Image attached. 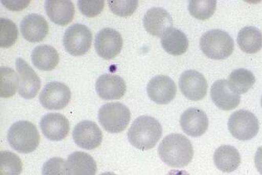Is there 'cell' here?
<instances>
[{
  "label": "cell",
  "mask_w": 262,
  "mask_h": 175,
  "mask_svg": "<svg viewBox=\"0 0 262 175\" xmlns=\"http://www.w3.org/2000/svg\"><path fill=\"white\" fill-rule=\"evenodd\" d=\"M159 156L166 165L180 168L188 165L194 155L189 139L181 134L165 137L158 148Z\"/></svg>",
  "instance_id": "1"
},
{
  "label": "cell",
  "mask_w": 262,
  "mask_h": 175,
  "mask_svg": "<svg viewBox=\"0 0 262 175\" xmlns=\"http://www.w3.org/2000/svg\"><path fill=\"white\" fill-rule=\"evenodd\" d=\"M162 134L163 129L157 119L149 116H141L131 125L127 136L131 145L144 151L154 148Z\"/></svg>",
  "instance_id": "2"
},
{
  "label": "cell",
  "mask_w": 262,
  "mask_h": 175,
  "mask_svg": "<svg viewBox=\"0 0 262 175\" xmlns=\"http://www.w3.org/2000/svg\"><path fill=\"white\" fill-rule=\"evenodd\" d=\"M10 146L20 154H30L39 146L40 135L34 123L20 120L11 125L7 134Z\"/></svg>",
  "instance_id": "3"
},
{
  "label": "cell",
  "mask_w": 262,
  "mask_h": 175,
  "mask_svg": "<svg viewBox=\"0 0 262 175\" xmlns=\"http://www.w3.org/2000/svg\"><path fill=\"white\" fill-rule=\"evenodd\" d=\"M200 45L202 52L212 60H225L230 57L234 51L232 37L219 29L208 31L202 35Z\"/></svg>",
  "instance_id": "4"
},
{
  "label": "cell",
  "mask_w": 262,
  "mask_h": 175,
  "mask_svg": "<svg viewBox=\"0 0 262 175\" xmlns=\"http://www.w3.org/2000/svg\"><path fill=\"white\" fill-rule=\"evenodd\" d=\"M131 114L129 109L120 103L104 104L98 112V120L106 132L120 133L129 124Z\"/></svg>",
  "instance_id": "5"
},
{
  "label": "cell",
  "mask_w": 262,
  "mask_h": 175,
  "mask_svg": "<svg viewBox=\"0 0 262 175\" xmlns=\"http://www.w3.org/2000/svg\"><path fill=\"white\" fill-rule=\"evenodd\" d=\"M228 128L232 136L238 140H251L258 133L259 122L253 113L241 110L230 116Z\"/></svg>",
  "instance_id": "6"
},
{
  "label": "cell",
  "mask_w": 262,
  "mask_h": 175,
  "mask_svg": "<svg viewBox=\"0 0 262 175\" xmlns=\"http://www.w3.org/2000/svg\"><path fill=\"white\" fill-rule=\"evenodd\" d=\"M93 35L86 25L74 23L64 32L63 44L66 51L75 57L84 55L92 44Z\"/></svg>",
  "instance_id": "7"
},
{
  "label": "cell",
  "mask_w": 262,
  "mask_h": 175,
  "mask_svg": "<svg viewBox=\"0 0 262 175\" xmlns=\"http://www.w3.org/2000/svg\"><path fill=\"white\" fill-rule=\"evenodd\" d=\"M71 100V91L66 84L51 82L44 86L39 101L44 108L57 110L64 108Z\"/></svg>",
  "instance_id": "8"
},
{
  "label": "cell",
  "mask_w": 262,
  "mask_h": 175,
  "mask_svg": "<svg viewBox=\"0 0 262 175\" xmlns=\"http://www.w3.org/2000/svg\"><path fill=\"white\" fill-rule=\"evenodd\" d=\"M123 40L120 32L105 28L101 29L95 37L94 47L101 58L112 60L119 55L123 48Z\"/></svg>",
  "instance_id": "9"
},
{
  "label": "cell",
  "mask_w": 262,
  "mask_h": 175,
  "mask_svg": "<svg viewBox=\"0 0 262 175\" xmlns=\"http://www.w3.org/2000/svg\"><path fill=\"white\" fill-rule=\"evenodd\" d=\"M179 88L182 94L192 101L203 99L207 95L208 84L204 75L196 70L183 72L179 79Z\"/></svg>",
  "instance_id": "10"
},
{
  "label": "cell",
  "mask_w": 262,
  "mask_h": 175,
  "mask_svg": "<svg viewBox=\"0 0 262 175\" xmlns=\"http://www.w3.org/2000/svg\"><path fill=\"white\" fill-rule=\"evenodd\" d=\"M73 138L78 146L92 150L101 145L103 135L96 123L91 120H82L75 126Z\"/></svg>",
  "instance_id": "11"
},
{
  "label": "cell",
  "mask_w": 262,
  "mask_h": 175,
  "mask_svg": "<svg viewBox=\"0 0 262 175\" xmlns=\"http://www.w3.org/2000/svg\"><path fill=\"white\" fill-rule=\"evenodd\" d=\"M16 67L19 74V95L26 99L35 98L41 87L37 73L21 58L16 60Z\"/></svg>",
  "instance_id": "12"
},
{
  "label": "cell",
  "mask_w": 262,
  "mask_h": 175,
  "mask_svg": "<svg viewBox=\"0 0 262 175\" xmlns=\"http://www.w3.org/2000/svg\"><path fill=\"white\" fill-rule=\"evenodd\" d=\"M147 92L153 102L165 105L170 104L176 96L177 87L170 78L165 75H159L148 82Z\"/></svg>",
  "instance_id": "13"
},
{
  "label": "cell",
  "mask_w": 262,
  "mask_h": 175,
  "mask_svg": "<svg viewBox=\"0 0 262 175\" xmlns=\"http://www.w3.org/2000/svg\"><path fill=\"white\" fill-rule=\"evenodd\" d=\"M44 136L51 141H61L66 139L70 131L69 120L61 114L51 113L46 114L39 123Z\"/></svg>",
  "instance_id": "14"
},
{
  "label": "cell",
  "mask_w": 262,
  "mask_h": 175,
  "mask_svg": "<svg viewBox=\"0 0 262 175\" xmlns=\"http://www.w3.org/2000/svg\"><path fill=\"white\" fill-rule=\"evenodd\" d=\"M180 124L185 134L192 137H200L208 129L209 120L205 112L192 107L185 110L180 119Z\"/></svg>",
  "instance_id": "15"
},
{
  "label": "cell",
  "mask_w": 262,
  "mask_h": 175,
  "mask_svg": "<svg viewBox=\"0 0 262 175\" xmlns=\"http://www.w3.org/2000/svg\"><path fill=\"white\" fill-rule=\"evenodd\" d=\"M95 87L100 98L104 100L121 98L126 91L125 81L119 75L110 73L101 75L97 80Z\"/></svg>",
  "instance_id": "16"
},
{
  "label": "cell",
  "mask_w": 262,
  "mask_h": 175,
  "mask_svg": "<svg viewBox=\"0 0 262 175\" xmlns=\"http://www.w3.org/2000/svg\"><path fill=\"white\" fill-rule=\"evenodd\" d=\"M143 23L150 35L162 37L167 29L173 27V19L164 9L154 7L146 12L143 18Z\"/></svg>",
  "instance_id": "17"
},
{
  "label": "cell",
  "mask_w": 262,
  "mask_h": 175,
  "mask_svg": "<svg viewBox=\"0 0 262 175\" xmlns=\"http://www.w3.org/2000/svg\"><path fill=\"white\" fill-rule=\"evenodd\" d=\"M210 95L213 104L225 111L233 110L241 104V95L235 93L229 88L227 80L214 82L210 89Z\"/></svg>",
  "instance_id": "18"
},
{
  "label": "cell",
  "mask_w": 262,
  "mask_h": 175,
  "mask_svg": "<svg viewBox=\"0 0 262 175\" xmlns=\"http://www.w3.org/2000/svg\"><path fill=\"white\" fill-rule=\"evenodd\" d=\"M20 32L26 40L39 42L43 40L49 32V25L42 16L29 14L20 22Z\"/></svg>",
  "instance_id": "19"
},
{
  "label": "cell",
  "mask_w": 262,
  "mask_h": 175,
  "mask_svg": "<svg viewBox=\"0 0 262 175\" xmlns=\"http://www.w3.org/2000/svg\"><path fill=\"white\" fill-rule=\"evenodd\" d=\"M46 13L51 21L57 25L66 26L74 18V4L66 0H47L45 2Z\"/></svg>",
  "instance_id": "20"
},
{
  "label": "cell",
  "mask_w": 262,
  "mask_h": 175,
  "mask_svg": "<svg viewBox=\"0 0 262 175\" xmlns=\"http://www.w3.org/2000/svg\"><path fill=\"white\" fill-rule=\"evenodd\" d=\"M68 175H95L97 164L90 154L75 152L68 157L66 161Z\"/></svg>",
  "instance_id": "21"
},
{
  "label": "cell",
  "mask_w": 262,
  "mask_h": 175,
  "mask_svg": "<svg viewBox=\"0 0 262 175\" xmlns=\"http://www.w3.org/2000/svg\"><path fill=\"white\" fill-rule=\"evenodd\" d=\"M213 162L216 167L225 173H231L241 165L239 153L232 145H222L213 154Z\"/></svg>",
  "instance_id": "22"
},
{
  "label": "cell",
  "mask_w": 262,
  "mask_h": 175,
  "mask_svg": "<svg viewBox=\"0 0 262 175\" xmlns=\"http://www.w3.org/2000/svg\"><path fill=\"white\" fill-rule=\"evenodd\" d=\"M161 45L163 49L170 55H182L188 50V38L183 32L172 27L162 35Z\"/></svg>",
  "instance_id": "23"
},
{
  "label": "cell",
  "mask_w": 262,
  "mask_h": 175,
  "mask_svg": "<svg viewBox=\"0 0 262 175\" xmlns=\"http://www.w3.org/2000/svg\"><path fill=\"white\" fill-rule=\"evenodd\" d=\"M32 62L36 68L49 71L54 70L58 64L59 54L51 45H39L32 50Z\"/></svg>",
  "instance_id": "24"
},
{
  "label": "cell",
  "mask_w": 262,
  "mask_h": 175,
  "mask_svg": "<svg viewBox=\"0 0 262 175\" xmlns=\"http://www.w3.org/2000/svg\"><path fill=\"white\" fill-rule=\"evenodd\" d=\"M237 43L243 52L257 54L262 48V33L258 29L252 26L244 28L238 34Z\"/></svg>",
  "instance_id": "25"
},
{
  "label": "cell",
  "mask_w": 262,
  "mask_h": 175,
  "mask_svg": "<svg viewBox=\"0 0 262 175\" xmlns=\"http://www.w3.org/2000/svg\"><path fill=\"white\" fill-rule=\"evenodd\" d=\"M255 82L254 73L244 68L233 70L227 80L229 88L239 95L247 93L252 88Z\"/></svg>",
  "instance_id": "26"
},
{
  "label": "cell",
  "mask_w": 262,
  "mask_h": 175,
  "mask_svg": "<svg viewBox=\"0 0 262 175\" xmlns=\"http://www.w3.org/2000/svg\"><path fill=\"white\" fill-rule=\"evenodd\" d=\"M19 88V76L10 67L0 69V94L2 98H10L15 95Z\"/></svg>",
  "instance_id": "27"
},
{
  "label": "cell",
  "mask_w": 262,
  "mask_h": 175,
  "mask_svg": "<svg viewBox=\"0 0 262 175\" xmlns=\"http://www.w3.org/2000/svg\"><path fill=\"white\" fill-rule=\"evenodd\" d=\"M22 167L18 156L10 151L0 153V175H20Z\"/></svg>",
  "instance_id": "28"
},
{
  "label": "cell",
  "mask_w": 262,
  "mask_h": 175,
  "mask_svg": "<svg viewBox=\"0 0 262 175\" xmlns=\"http://www.w3.org/2000/svg\"><path fill=\"white\" fill-rule=\"evenodd\" d=\"M217 2L212 0H199L190 1L188 11L192 17L198 20H205L210 18L214 14Z\"/></svg>",
  "instance_id": "29"
},
{
  "label": "cell",
  "mask_w": 262,
  "mask_h": 175,
  "mask_svg": "<svg viewBox=\"0 0 262 175\" xmlns=\"http://www.w3.org/2000/svg\"><path fill=\"white\" fill-rule=\"evenodd\" d=\"M18 38V29L14 21L10 19H0V45L9 48L15 44Z\"/></svg>",
  "instance_id": "30"
},
{
  "label": "cell",
  "mask_w": 262,
  "mask_h": 175,
  "mask_svg": "<svg viewBox=\"0 0 262 175\" xmlns=\"http://www.w3.org/2000/svg\"><path fill=\"white\" fill-rule=\"evenodd\" d=\"M108 4L113 14L120 17H129L132 15L138 7V2L136 0L108 1Z\"/></svg>",
  "instance_id": "31"
},
{
  "label": "cell",
  "mask_w": 262,
  "mask_h": 175,
  "mask_svg": "<svg viewBox=\"0 0 262 175\" xmlns=\"http://www.w3.org/2000/svg\"><path fill=\"white\" fill-rule=\"evenodd\" d=\"M42 175H68L66 162L60 157L47 160L42 166Z\"/></svg>",
  "instance_id": "32"
},
{
  "label": "cell",
  "mask_w": 262,
  "mask_h": 175,
  "mask_svg": "<svg viewBox=\"0 0 262 175\" xmlns=\"http://www.w3.org/2000/svg\"><path fill=\"white\" fill-rule=\"evenodd\" d=\"M104 7V1H78V7L83 15L94 17L101 14Z\"/></svg>",
  "instance_id": "33"
},
{
  "label": "cell",
  "mask_w": 262,
  "mask_h": 175,
  "mask_svg": "<svg viewBox=\"0 0 262 175\" xmlns=\"http://www.w3.org/2000/svg\"><path fill=\"white\" fill-rule=\"evenodd\" d=\"M2 4L7 7L8 10L19 11V10L26 9L30 4V1H25V0H4Z\"/></svg>",
  "instance_id": "34"
},
{
  "label": "cell",
  "mask_w": 262,
  "mask_h": 175,
  "mask_svg": "<svg viewBox=\"0 0 262 175\" xmlns=\"http://www.w3.org/2000/svg\"><path fill=\"white\" fill-rule=\"evenodd\" d=\"M254 163L257 171L262 175V146L259 147L254 157Z\"/></svg>",
  "instance_id": "35"
},
{
  "label": "cell",
  "mask_w": 262,
  "mask_h": 175,
  "mask_svg": "<svg viewBox=\"0 0 262 175\" xmlns=\"http://www.w3.org/2000/svg\"><path fill=\"white\" fill-rule=\"evenodd\" d=\"M168 175H188L186 172L185 171H180V170H172L170 173H168Z\"/></svg>",
  "instance_id": "36"
},
{
  "label": "cell",
  "mask_w": 262,
  "mask_h": 175,
  "mask_svg": "<svg viewBox=\"0 0 262 175\" xmlns=\"http://www.w3.org/2000/svg\"><path fill=\"white\" fill-rule=\"evenodd\" d=\"M101 175H116V173H112V172H106V173H101Z\"/></svg>",
  "instance_id": "37"
},
{
  "label": "cell",
  "mask_w": 262,
  "mask_h": 175,
  "mask_svg": "<svg viewBox=\"0 0 262 175\" xmlns=\"http://www.w3.org/2000/svg\"><path fill=\"white\" fill-rule=\"evenodd\" d=\"M261 107H262V96H261Z\"/></svg>",
  "instance_id": "38"
}]
</instances>
